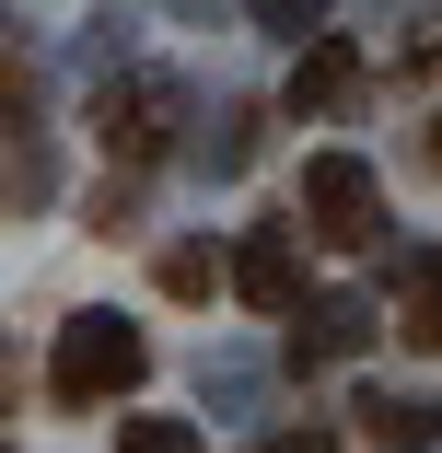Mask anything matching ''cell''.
Wrapping results in <instances>:
<instances>
[{
    "label": "cell",
    "instance_id": "obj_1",
    "mask_svg": "<svg viewBox=\"0 0 442 453\" xmlns=\"http://www.w3.org/2000/svg\"><path fill=\"white\" fill-rule=\"evenodd\" d=\"M140 372H151V337L128 314H70L58 326V360H47V395L58 407H117Z\"/></svg>",
    "mask_w": 442,
    "mask_h": 453
},
{
    "label": "cell",
    "instance_id": "obj_2",
    "mask_svg": "<svg viewBox=\"0 0 442 453\" xmlns=\"http://www.w3.org/2000/svg\"><path fill=\"white\" fill-rule=\"evenodd\" d=\"M303 221H314V244H326V256H361V244H373V221H384V198H373V163L314 151V163H303Z\"/></svg>",
    "mask_w": 442,
    "mask_h": 453
},
{
    "label": "cell",
    "instance_id": "obj_3",
    "mask_svg": "<svg viewBox=\"0 0 442 453\" xmlns=\"http://www.w3.org/2000/svg\"><path fill=\"white\" fill-rule=\"evenodd\" d=\"M233 291H244L256 314H291V303H303V244H291L280 221H256V233L233 244Z\"/></svg>",
    "mask_w": 442,
    "mask_h": 453
},
{
    "label": "cell",
    "instance_id": "obj_4",
    "mask_svg": "<svg viewBox=\"0 0 442 453\" xmlns=\"http://www.w3.org/2000/svg\"><path fill=\"white\" fill-rule=\"evenodd\" d=\"M361 430L384 453H430L442 441V395H361Z\"/></svg>",
    "mask_w": 442,
    "mask_h": 453
},
{
    "label": "cell",
    "instance_id": "obj_5",
    "mask_svg": "<svg viewBox=\"0 0 442 453\" xmlns=\"http://www.w3.org/2000/svg\"><path fill=\"white\" fill-rule=\"evenodd\" d=\"M349 81H361V58H349L337 35H314V47L291 58V105H337V94H349Z\"/></svg>",
    "mask_w": 442,
    "mask_h": 453
},
{
    "label": "cell",
    "instance_id": "obj_6",
    "mask_svg": "<svg viewBox=\"0 0 442 453\" xmlns=\"http://www.w3.org/2000/svg\"><path fill=\"white\" fill-rule=\"evenodd\" d=\"M407 349H442V267H419V280H407Z\"/></svg>",
    "mask_w": 442,
    "mask_h": 453
},
{
    "label": "cell",
    "instance_id": "obj_7",
    "mask_svg": "<svg viewBox=\"0 0 442 453\" xmlns=\"http://www.w3.org/2000/svg\"><path fill=\"white\" fill-rule=\"evenodd\" d=\"M210 280H233V267H221L210 244H174V256H163V291H174V303H198Z\"/></svg>",
    "mask_w": 442,
    "mask_h": 453
},
{
    "label": "cell",
    "instance_id": "obj_8",
    "mask_svg": "<svg viewBox=\"0 0 442 453\" xmlns=\"http://www.w3.org/2000/svg\"><path fill=\"white\" fill-rule=\"evenodd\" d=\"M117 453H198L187 418H117Z\"/></svg>",
    "mask_w": 442,
    "mask_h": 453
},
{
    "label": "cell",
    "instance_id": "obj_9",
    "mask_svg": "<svg viewBox=\"0 0 442 453\" xmlns=\"http://www.w3.org/2000/svg\"><path fill=\"white\" fill-rule=\"evenodd\" d=\"M256 12H268L280 35H314V24H326V0H256Z\"/></svg>",
    "mask_w": 442,
    "mask_h": 453
},
{
    "label": "cell",
    "instance_id": "obj_10",
    "mask_svg": "<svg viewBox=\"0 0 442 453\" xmlns=\"http://www.w3.org/2000/svg\"><path fill=\"white\" fill-rule=\"evenodd\" d=\"M430 140H442V128H430Z\"/></svg>",
    "mask_w": 442,
    "mask_h": 453
}]
</instances>
